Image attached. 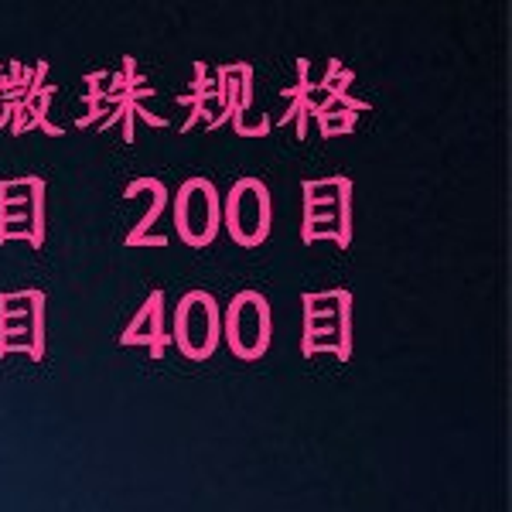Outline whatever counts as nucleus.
Returning a JSON list of instances; mask_svg holds the SVG:
<instances>
[{
    "label": "nucleus",
    "mask_w": 512,
    "mask_h": 512,
    "mask_svg": "<svg viewBox=\"0 0 512 512\" xmlns=\"http://www.w3.org/2000/svg\"><path fill=\"white\" fill-rule=\"evenodd\" d=\"M212 311L209 304L202 301V297H195L192 304H185L181 308V342L188 345V349H198L202 352L205 345L212 342Z\"/></svg>",
    "instance_id": "1"
},
{
    "label": "nucleus",
    "mask_w": 512,
    "mask_h": 512,
    "mask_svg": "<svg viewBox=\"0 0 512 512\" xmlns=\"http://www.w3.org/2000/svg\"><path fill=\"white\" fill-rule=\"evenodd\" d=\"M181 229L192 236L209 233V195L202 185H192V192L181 195Z\"/></svg>",
    "instance_id": "2"
},
{
    "label": "nucleus",
    "mask_w": 512,
    "mask_h": 512,
    "mask_svg": "<svg viewBox=\"0 0 512 512\" xmlns=\"http://www.w3.org/2000/svg\"><path fill=\"white\" fill-rule=\"evenodd\" d=\"M260 202H256V192H253V185H246L243 192L236 195V226H239V233H246V236H253L256 233V226H260Z\"/></svg>",
    "instance_id": "3"
},
{
    "label": "nucleus",
    "mask_w": 512,
    "mask_h": 512,
    "mask_svg": "<svg viewBox=\"0 0 512 512\" xmlns=\"http://www.w3.org/2000/svg\"><path fill=\"white\" fill-rule=\"evenodd\" d=\"M256 315H260V311H256L253 301H246L236 308V338L243 349H253V345L260 342V325H253Z\"/></svg>",
    "instance_id": "4"
}]
</instances>
